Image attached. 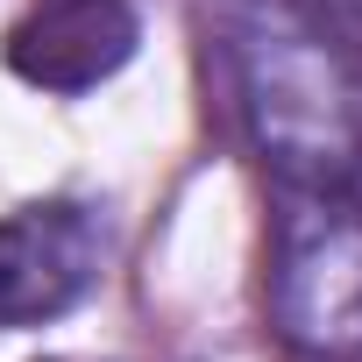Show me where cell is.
<instances>
[{
    "label": "cell",
    "mask_w": 362,
    "mask_h": 362,
    "mask_svg": "<svg viewBox=\"0 0 362 362\" xmlns=\"http://www.w3.org/2000/svg\"><path fill=\"white\" fill-rule=\"evenodd\" d=\"M270 298L298 348H320V355L362 348V214L341 206L327 185H305L291 199L277 228Z\"/></svg>",
    "instance_id": "1"
},
{
    "label": "cell",
    "mask_w": 362,
    "mask_h": 362,
    "mask_svg": "<svg viewBox=\"0 0 362 362\" xmlns=\"http://www.w3.org/2000/svg\"><path fill=\"white\" fill-rule=\"evenodd\" d=\"M249 107L263 121V149H277V163L298 185H334V170L348 163V93L334 78V57L298 36V29H270L249 43Z\"/></svg>",
    "instance_id": "2"
},
{
    "label": "cell",
    "mask_w": 362,
    "mask_h": 362,
    "mask_svg": "<svg viewBox=\"0 0 362 362\" xmlns=\"http://www.w3.org/2000/svg\"><path fill=\"white\" fill-rule=\"evenodd\" d=\"M100 277V235L78 206H22L0 221V327H43Z\"/></svg>",
    "instance_id": "3"
},
{
    "label": "cell",
    "mask_w": 362,
    "mask_h": 362,
    "mask_svg": "<svg viewBox=\"0 0 362 362\" xmlns=\"http://www.w3.org/2000/svg\"><path fill=\"white\" fill-rule=\"evenodd\" d=\"M135 43L142 22L128 0H36L8 36V64L43 93H86L114 78L135 57Z\"/></svg>",
    "instance_id": "4"
}]
</instances>
